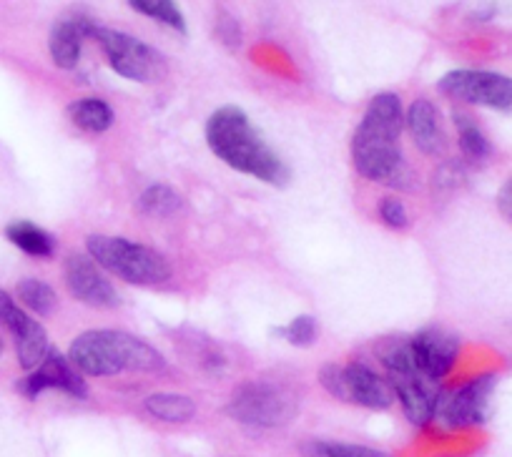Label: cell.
Instances as JSON below:
<instances>
[{
    "label": "cell",
    "mask_w": 512,
    "mask_h": 457,
    "mask_svg": "<svg viewBox=\"0 0 512 457\" xmlns=\"http://www.w3.org/2000/svg\"><path fill=\"white\" fill-rule=\"evenodd\" d=\"M405 129V108L397 93H379L369 101L352 136V161L359 176L390 186H410L400 136Z\"/></svg>",
    "instance_id": "cell-1"
},
{
    "label": "cell",
    "mask_w": 512,
    "mask_h": 457,
    "mask_svg": "<svg viewBox=\"0 0 512 457\" xmlns=\"http://www.w3.org/2000/svg\"><path fill=\"white\" fill-rule=\"evenodd\" d=\"M206 144L231 169L272 186H287L289 169L262 141L239 106H221L206 121Z\"/></svg>",
    "instance_id": "cell-2"
},
{
    "label": "cell",
    "mask_w": 512,
    "mask_h": 457,
    "mask_svg": "<svg viewBox=\"0 0 512 457\" xmlns=\"http://www.w3.org/2000/svg\"><path fill=\"white\" fill-rule=\"evenodd\" d=\"M68 360L83 377H113L121 372H161L166 360L144 339L123 329H88L71 342Z\"/></svg>",
    "instance_id": "cell-3"
},
{
    "label": "cell",
    "mask_w": 512,
    "mask_h": 457,
    "mask_svg": "<svg viewBox=\"0 0 512 457\" xmlns=\"http://www.w3.org/2000/svg\"><path fill=\"white\" fill-rule=\"evenodd\" d=\"M88 257L113 277L139 287H161L171 279V264L156 249L123 237L91 234L86 239Z\"/></svg>",
    "instance_id": "cell-4"
},
{
    "label": "cell",
    "mask_w": 512,
    "mask_h": 457,
    "mask_svg": "<svg viewBox=\"0 0 512 457\" xmlns=\"http://www.w3.org/2000/svg\"><path fill=\"white\" fill-rule=\"evenodd\" d=\"M382 365L387 370V382L395 392V400H400L407 420L417 427L430 425L437 417V405H440V397L445 390L437 380L422 375L420 367L415 365L410 339H405L400 345H392L384 352Z\"/></svg>",
    "instance_id": "cell-5"
},
{
    "label": "cell",
    "mask_w": 512,
    "mask_h": 457,
    "mask_svg": "<svg viewBox=\"0 0 512 457\" xmlns=\"http://www.w3.org/2000/svg\"><path fill=\"white\" fill-rule=\"evenodd\" d=\"M226 412L241 425L282 427L297 415V400L269 382H246L231 395Z\"/></svg>",
    "instance_id": "cell-6"
},
{
    "label": "cell",
    "mask_w": 512,
    "mask_h": 457,
    "mask_svg": "<svg viewBox=\"0 0 512 457\" xmlns=\"http://www.w3.org/2000/svg\"><path fill=\"white\" fill-rule=\"evenodd\" d=\"M440 91L457 101L505 113L512 111V78L502 76V73L460 68V71H450L440 78Z\"/></svg>",
    "instance_id": "cell-7"
},
{
    "label": "cell",
    "mask_w": 512,
    "mask_h": 457,
    "mask_svg": "<svg viewBox=\"0 0 512 457\" xmlns=\"http://www.w3.org/2000/svg\"><path fill=\"white\" fill-rule=\"evenodd\" d=\"M492 390H495V375H480L467 380L465 385L452 387L450 392H442L435 420L450 430L482 425L490 415Z\"/></svg>",
    "instance_id": "cell-8"
},
{
    "label": "cell",
    "mask_w": 512,
    "mask_h": 457,
    "mask_svg": "<svg viewBox=\"0 0 512 457\" xmlns=\"http://www.w3.org/2000/svg\"><path fill=\"white\" fill-rule=\"evenodd\" d=\"M101 43L103 53L108 58V66L123 76L126 81L146 83L159 71V53L141 43L139 38L128 36V33L111 31V28H93V36Z\"/></svg>",
    "instance_id": "cell-9"
},
{
    "label": "cell",
    "mask_w": 512,
    "mask_h": 457,
    "mask_svg": "<svg viewBox=\"0 0 512 457\" xmlns=\"http://www.w3.org/2000/svg\"><path fill=\"white\" fill-rule=\"evenodd\" d=\"M46 390H61L66 395L78 397H88V385L86 377L73 367V362L68 360L66 355H61L58 350L48 352L46 360L36 367L33 372H28L21 382H18V392L28 400H36L38 395H43Z\"/></svg>",
    "instance_id": "cell-10"
},
{
    "label": "cell",
    "mask_w": 512,
    "mask_h": 457,
    "mask_svg": "<svg viewBox=\"0 0 512 457\" xmlns=\"http://www.w3.org/2000/svg\"><path fill=\"white\" fill-rule=\"evenodd\" d=\"M63 277H66L68 292L88 307L108 309L118 304V294L111 279L88 254H71L63 267Z\"/></svg>",
    "instance_id": "cell-11"
},
{
    "label": "cell",
    "mask_w": 512,
    "mask_h": 457,
    "mask_svg": "<svg viewBox=\"0 0 512 457\" xmlns=\"http://www.w3.org/2000/svg\"><path fill=\"white\" fill-rule=\"evenodd\" d=\"M410 350L412 360L420 367L422 375L440 382L442 377L450 375L452 367H455L457 357H460V342H457L455 334H450L447 329L427 327L420 329V332L410 339Z\"/></svg>",
    "instance_id": "cell-12"
},
{
    "label": "cell",
    "mask_w": 512,
    "mask_h": 457,
    "mask_svg": "<svg viewBox=\"0 0 512 457\" xmlns=\"http://www.w3.org/2000/svg\"><path fill=\"white\" fill-rule=\"evenodd\" d=\"M344 375H347V392L352 405L369 407V410H387L395 402V392H392L387 377L377 375L372 367L352 362V365L344 367Z\"/></svg>",
    "instance_id": "cell-13"
},
{
    "label": "cell",
    "mask_w": 512,
    "mask_h": 457,
    "mask_svg": "<svg viewBox=\"0 0 512 457\" xmlns=\"http://www.w3.org/2000/svg\"><path fill=\"white\" fill-rule=\"evenodd\" d=\"M93 23L83 16L63 18L53 26L51 38H48V51H51L53 63L63 71H73L81 61L83 41L93 36Z\"/></svg>",
    "instance_id": "cell-14"
},
{
    "label": "cell",
    "mask_w": 512,
    "mask_h": 457,
    "mask_svg": "<svg viewBox=\"0 0 512 457\" xmlns=\"http://www.w3.org/2000/svg\"><path fill=\"white\" fill-rule=\"evenodd\" d=\"M405 126L410 129L412 141H415L422 154L437 156L445 151L447 141L445 131L440 126V116H437V108L427 98H420V101L407 108Z\"/></svg>",
    "instance_id": "cell-15"
},
{
    "label": "cell",
    "mask_w": 512,
    "mask_h": 457,
    "mask_svg": "<svg viewBox=\"0 0 512 457\" xmlns=\"http://www.w3.org/2000/svg\"><path fill=\"white\" fill-rule=\"evenodd\" d=\"M16 337V352H18V362H21L23 370L33 372L51 352V345H48V334L36 319L28 317L21 327L13 332Z\"/></svg>",
    "instance_id": "cell-16"
},
{
    "label": "cell",
    "mask_w": 512,
    "mask_h": 457,
    "mask_svg": "<svg viewBox=\"0 0 512 457\" xmlns=\"http://www.w3.org/2000/svg\"><path fill=\"white\" fill-rule=\"evenodd\" d=\"M146 412L161 422H171V425H184V422L194 420L196 402L186 395H176V392H156L144 400Z\"/></svg>",
    "instance_id": "cell-17"
},
{
    "label": "cell",
    "mask_w": 512,
    "mask_h": 457,
    "mask_svg": "<svg viewBox=\"0 0 512 457\" xmlns=\"http://www.w3.org/2000/svg\"><path fill=\"white\" fill-rule=\"evenodd\" d=\"M68 116L78 129L88 134H103L113 126V111L101 98H78L68 106Z\"/></svg>",
    "instance_id": "cell-18"
},
{
    "label": "cell",
    "mask_w": 512,
    "mask_h": 457,
    "mask_svg": "<svg viewBox=\"0 0 512 457\" xmlns=\"http://www.w3.org/2000/svg\"><path fill=\"white\" fill-rule=\"evenodd\" d=\"M6 237L28 257H51L56 252V239L31 221H16L6 229Z\"/></svg>",
    "instance_id": "cell-19"
},
{
    "label": "cell",
    "mask_w": 512,
    "mask_h": 457,
    "mask_svg": "<svg viewBox=\"0 0 512 457\" xmlns=\"http://www.w3.org/2000/svg\"><path fill=\"white\" fill-rule=\"evenodd\" d=\"M181 209V196L169 184H154L139 196V211L146 216H174Z\"/></svg>",
    "instance_id": "cell-20"
},
{
    "label": "cell",
    "mask_w": 512,
    "mask_h": 457,
    "mask_svg": "<svg viewBox=\"0 0 512 457\" xmlns=\"http://www.w3.org/2000/svg\"><path fill=\"white\" fill-rule=\"evenodd\" d=\"M126 3L134 8V11H139L141 16L164 23V26L174 28V31L179 33H186L184 13L176 6V0H126Z\"/></svg>",
    "instance_id": "cell-21"
},
{
    "label": "cell",
    "mask_w": 512,
    "mask_h": 457,
    "mask_svg": "<svg viewBox=\"0 0 512 457\" xmlns=\"http://www.w3.org/2000/svg\"><path fill=\"white\" fill-rule=\"evenodd\" d=\"M455 126H457V136H460V149L467 159L480 161L490 156L492 151L490 141L485 139L480 126H477L467 113H455Z\"/></svg>",
    "instance_id": "cell-22"
},
{
    "label": "cell",
    "mask_w": 512,
    "mask_h": 457,
    "mask_svg": "<svg viewBox=\"0 0 512 457\" xmlns=\"http://www.w3.org/2000/svg\"><path fill=\"white\" fill-rule=\"evenodd\" d=\"M302 457H387L382 450L364 445H349V442H327L312 440L302 445Z\"/></svg>",
    "instance_id": "cell-23"
},
{
    "label": "cell",
    "mask_w": 512,
    "mask_h": 457,
    "mask_svg": "<svg viewBox=\"0 0 512 457\" xmlns=\"http://www.w3.org/2000/svg\"><path fill=\"white\" fill-rule=\"evenodd\" d=\"M18 297L36 314H53V309L58 307V297L53 292V287L41 282V279H23L18 284Z\"/></svg>",
    "instance_id": "cell-24"
},
{
    "label": "cell",
    "mask_w": 512,
    "mask_h": 457,
    "mask_svg": "<svg viewBox=\"0 0 512 457\" xmlns=\"http://www.w3.org/2000/svg\"><path fill=\"white\" fill-rule=\"evenodd\" d=\"M282 334L287 337L289 345L309 347L314 345L319 329H317V322H314V317H309V314H299L297 319H292V322L282 329Z\"/></svg>",
    "instance_id": "cell-25"
},
{
    "label": "cell",
    "mask_w": 512,
    "mask_h": 457,
    "mask_svg": "<svg viewBox=\"0 0 512 457\" xmlns=\"http://www.w3.org/2000/svg\"><path fill=\"white\" fill-rule=\"evenodd\" d=\"M379 219H382L384 226H390V229H407L410 219H407V209L397 196H384L379 201Z\"/></svg>",
    "instance_id": "cell-26"
},
{
    "label": "cell",
    "mask_w": 512,
    "mask_h": 457,
    "mask_svg": "<svg viewBox=\"0 0 512 457\" xmlns=\"http://www.w3.org/2000/svg\"><path fill=\"white\" fill-rule=\"evenodd\" d=\"M319 382L324 385V390L329 392L337 400L349 402V392H347V375H344V367L339 365H324L322 372H319Z\"/></svg>",
    "instance_id": "cell-27"
},
{
    "label": "cell",
    "mask_w": 512,
    "mask_h": 457,
    "mask_svg": "<svg viewBox=\"0 0 512 457\" xmlns=\"http://www.w3.org/2000/svg\"><path fill=\"white\" fill-rule=\"evenodd\" d=\"M26 319H28V314L23 312L16 302H13L11 294L0 289V324L11 329V332H16V329L21 327Z\"/></svg>",
    "instance_id": "cell-28"
},
{
    "label": "cell",
    "mask_w": 512,
    "mask_h": 457,
    "mask_svg": "<svg viewBox=\"0 0 512 457\" xmlns=\"http://www.w3.org/2000/svg\"><path fill=\"white\" fill-rule=\"evenodd\" d=\"M216 33H219L221 43H224L226 48H239V43H241V28H239V23L234 21V18L221 16L219 26H216Z\"/></svg>",
    "instance_id": "cell-29"
},
{
    "label": "cell",
    "mask_w": 512,
    "mask_h": 457,
    "mask_svg": "<svg viewBox=\"0 0 512 457\" xmlns=\"http://www.w3.org/2000/svg\"><path fill=\"white\" fill-rule=\"evenodd\" d=\"M497 209L507 221H512V179L502 184L500 194H497Z\"/></svg>",
    "instance_id": "cell-30"
},
{
    "label": "cell",
    "mask_w": 512,
    "mask_h": 457,
    "mask_svg": "<svg viewBox=\"0 0 512 457\" xmlns=\"http://www.w3.org/2000/svg\"><path fill=\"white\" fill-rule=\"evenodd\" d=\"M0 355H3V339H0Z\"/></svg>",
    "instance_id": "cell-31"
}]
</instances>
